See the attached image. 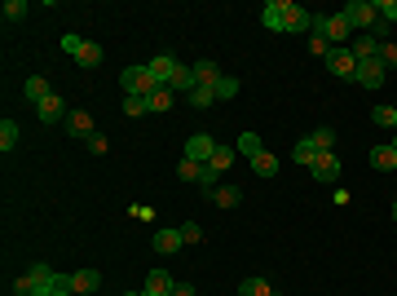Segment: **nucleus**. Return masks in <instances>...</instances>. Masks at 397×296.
<instances>
[{
  "mask_svg": "<svg viewBox=\"0 0 397 296\" xmlns=\"http://www.w3.org/2000/svg\"><path fill=\"white\" fill-rule=\"evenodd\" d=\"M371 120H375V124H384V128H397V106H375V111H371Z\"/></svg>",
  "mask_w": 397,
  "mask_h": 296,
  "instance_id": "7c9ffc66",
  "label": "nucleus"
},
{
  "mask_svg": "<svg viewBox=\"0 0 397 296\" xmlns=\"http://www.w3.org/2000/svg\"><path fill=\"white\" fill-rule=\"evenodd\" d=\"M252 173H256V177H278V155L256 151V155H252Z\"/></svg>",
  "mask_w": 397,
  "mask_h": 296,
  "instance_id": "393cba45",
  "label": "nucleus"
},
{
  "mask_svg": "<svg viewBox=\"0 0 397 296\" xmlns=\"http://www.w3.org/2000/svg\"><path fill=\"white\" fill-rule=\"evenodd\" d=\"M375 13L384 23H397V0H375Z\"/></svg>",
  "mask_w": 397,
  "mask_h": 296,
  "instance_id": "e433bc0d",
  "label": "nucleus"
},
{
  "mask_svg": "<svg viewBox=\"0 0 397 296\" xmlns=\"http://www.w3.org/2000/svg\"><path fill=\"white\" fill-rule=\"evenodd\" d=\"M89 151H93V155H106V137L93 133V137H89Z\"/></svg>",
  "mask_w": 397,
  "mask_h": 296,
  "instance_id": "79ce46f5",
  "label": "nucleus"
},
{
  "mask_svg": "<svg viewBox=\"0 0 397 296\" xmlns=\"http://www.w3.org/2000/svg\"><path fill=\"white\" fill-rule=\"evenodd\" d=\"M124 115H151V97H124Z\"/></svg>",
  "mask_w": 397,
  "mask_h": 296,
  "instance_id": "72a5a7b5",
  "label": "nucleus"
},
{
  "mask_svg": "<svg viewBox=\"0 0 397 296\" xmlns=\"http://www.w3.org/2000/svg\"><path fill=\"white\" fill-rule=\"evenodd\" d=\"M172 106H177V93H172L168 85H163V89H155V93H151V115H168Z\"/></svg>",
  "mask_w": 397,
  "mask_h": 296,
  "instance_id": "b1692460",
  "label": "nucleus"
},
{
  "mask_svg": "<svg viewBox=\"0 0 397 296\" xmlns=\"http://www.w3.org/2000/svg\"><path fill=\"white\" fill-rule=\"evenodd\" d=\"M309 177H313V182H327V186H331V182L340 177V159L331 155V151L318 155V159H313V168H309Z\"/></svg>",
  "mask_w": 397,
  "mask_h": 296,
  "instance_id": "1a4fd4ad",
  "label": "nucleus"
},
{
  "mask_svg": "<svg viewBox=\"0 0 397 296\" xmlns=\"http://www.w3.org/2000/svg\"><path fill=\"white\" fill-rule=\"evenodd\" d=\"M229 164H234V151H229V146H217V155H212V159H208V168H212V173H217V177H221V173L229 168Z\"/></svg>",
  "mask_w": 397,
  "mask_h": 296,
  "instance_id": "c85d7f7f",
  "label": "nucleus"
},
{
  "mask_svg": "<svg viewBox=\"0 0 397 296\" xmlns=\"http://www.w3.org/2000/svg\"><path fill=\"white\" fill-rule=\"evenodd\" d=\"M371 168H375V173H393V168H397V151H393L389 142L371 151Z\"/></svg>",
  "mask_w": 397,
  "mask_h": 296,
  "instance_id": "a211bd4d",
  "label": "nucleus"
},
{
  "mask_svg": "<svg viewBox=\"0 0 397 296\" xmlns=\"http://www.w3.org/2000/svg\"><path fill=\"white\" fill-rule=\"evenodd\" d=\"M309 54H313V58H331V44H327L322 36H313V40H309Z\"/></svg>",
  "mask_w": 397,
  "mask_h": 296,
  "instance_id": "ea45409f",
  "label": "nucleus"
},
{
  "mask_svg": "<svg viewBox=\"0 0 397 296\" xmlns=\"http://www.w3.org/2000/svg\"><path fill=\"white\" fill-rule=\"evenodd\" d=\"M283 18H287V0H270V5L260 9V23L270 31H283Z\"/></svg>",
  "mask_w": 397,
  "mask_h": 296,
  "instance_id": "dca6fc26",
  "label": "nucleus"
},
{
  "mask_svg": "<svg viewBox=\"0 0 397 296\" xmlns=\"http://www.w3.org/2000/svg\"><path fill=\"white\" fill-rule=\"evenodd\" d=\"M309 31H313V36H322L331 49H349V40H353V27L344 23V13H313Z\"/></svg>",
  "mask_w": 397,
  "mask_h": 296,
  "instance_id": "f257e3e1",
  "label": "nucleus"
},
{
  "mask_svg": "<svg viewBox=\"0 0 397 296\" xmlns=\"http://www.w3.org/2000/svg\"><path fill=\"white\" fill-rule=\"evenodd\" d=\"M120 85H124V97H151L155 89H163L159 80H155V71H151V67H124Z\"/></svg>",
  "mask_w": 397,
  "mask_h": 296,
  "instance_id": "f03ea898",
  "label": "nucleus"
},
{
  "mask_svg": "<svg viewBox=\"0 0 397 296\" xmlns=\"http://www.w3.org/2000/svg\"><path fill=\"white\" fill-rule=\"evenodd\" d=\"M379 62H384V71H393V67H397V44L379 40Z\"/></svg>",
  "mask_w": 397,
  "mask_h": 296,
  "instance_id": "c9c22d12",
  "label": "nucleus"
},
{
  "mask_svg": "<svg viewBox=\"0 0 397 296\" xmlns=\"http://www.w3.org/2000/svg\"><path fill=\"white\" fill-rule=\"evenodd\" d=\"M327 71H331V75H340V80H353V75H358V62H353V54H349V49H331Z\"/></svg>",
  "mask_w": 397,
  "mask_h": 296,
  "instance_id": "0eeeda50",
  "label": "nucleus"
},
{
  "mask_svg": "<svg viewBox=\"0 0 397 296\" xmlns=\"http://www.w3.org/2000/svg\"><path fill=\"white\" fill-rule=\"evenodd\" d=\"M66 128H71V137H93L97 133V128H93V115L89 111H71V115H66Z\"/></svg>",
  "mask_w": 397,
  "mask_h": 296,
  "instance_id": "4468645a",
  "label": "nucleus"
},
{
  "mask_svg": "<svg viewBox=\"0 0 397 296\" xmlns=\"http://www.w3.org/2000/svg\"><path fill=\"white\" fill-rule=\"evenodd\" d=\"M36 115H40V124H58V120H66V115H71V111H66V102H62L58 93H49L44 102L36 106Z\"/></svg>",
  "mask_w": 397,
  "mask_h": 296,
  "instance_id": "9d476101",
  "label": "nucleus"
},
{
  "mask_svg": "<svg viewBox=\"0 0 397 296\" xmlns=\"http://www.w3.org/2000/svg\"><path fill=\"white\" fill-rule=\"evenodd\" d=\"M186 102H190V106H212V102H217V89H203V85H198Z\"/></svg>",
  "mask_w": 397,
  "mask_h": 296,
  "instance_id": "473e14b6",
  "label": "nucleus"
},
{
  "mask_svg": "<svg viewBox=\"0 0 397 296\" xmlns=\"http://www.w3.org/2000/svg\"><path fill=\"white\" fill-rule=\"evenodd\" d=\"M168 89H172V93H186V97H190V93H194V67H186V62H181V67L172 71V80H168Z\"/></svg>",
  "mask_w": 397,
  "mask_h": 296,
  "instance_id": "6ab92c4d",
  "label": "nucleus"
},
{
  "mask_svg": "<svg viewBox=\"0 0 397 296\" xmlns=\"http://www.w3.org/2000/svg\"><path fill=\"white\" fill-rule=\"evenodd\" d=\"M124 296H146V292H124Z\"/></svg>",
  "mask_w": 397,
  "mask_h": 296,
  "instance_id": "c03bdc74",
  "label": "nucleus"
},
{
  "mask_svg": "<svg viewBox=\"0 0 397 296\" xmlns=\"http://www.w3.org/2000/svg\"><path fill=\"white\" fill-rule=\"evenodd\" d=\"M208 199L217 204V208H239L243 190H239V186H217V190H208Z\"/></svg>",
  "mask_w": 397,
  "mask_h": 296,
  "instance_id": "412c9836",
  "label": "nucleus"
},
{
  "mask_svg": "<svg viewBox=\"0 0 397 296\" xmlns=\"http://www.w3.org/2000/svg\"><path fill=\"white\" fill-rule=\"evenodd\" d=\"M62 49L71 54L80 67H97L102 62V44H93V40H80V36H62Z\"/></svg>",
  "mask_w": 397,
  "mask_h": 296,
  "instance_id": "20e7f679",
  "label": "nucleus"
},
{
  "mask_svg": "<svg viewBox=\"0 0 397 296\" xmlns=\"http://www.w3.org/2000/svg\"><path fill=\"white\" fill-rule=\"evenodd\" d=\"M344 13V23H349L358 36H367V27H375L379 23V13H375V0H349V5L340 9Z\"/></svg>",
  "mask_w": 397,
  "mask_h": 296,
  "instance_id": "7ed1b4c3",
  "label": "nucleus"
},
{
  "mask_svg": "<svg viewBox=\"0 0 397 296\" xmlns=\"http://www.w3.org/2000/svg\"><path fill=\"white\" fill-rule=\"evenodd\" d=\"M212 155H217V142H212L208 133H194V137L186 142V159H194V164H208Z\"/></svg>",
  "mask_w": 397,
  "mask_h": 296,
  "instance_id": "6e6552de",
  "label": "nucleus"
},
{
  "mask_svg": "<svg viewBox=\"0 0 397 296\" xmlns=\"http://www.w3.org/2000/svg\"><path fill=\"white\" fill-rule=\"evenodd\" d=\"M309 23H313V13H309V9H301V5H291V0H287V18H283V31H291V36H296V31H309Z\"/></svg>",
  "mask_w": 397,
  "mask_h": 296,
  "instance_id": "2eb2a0df",
  "label": "nucleus"
},
{
  "mask_svg": "<svg viewBox=\"0 0 397 296\" xmlns=\"http://www.w3.org/2000/svg\"><path fill=\"white\" fill-rule=\"evenodd\" d=\"M155 252L159 257H172V252H181V243H186V239H181V226H163V230H155Z\"/></svg>",
  "mask_w": 397,
  "mask_h": 296,
  "instance_id": "423d86ee",
  "label": "nucleus"
},
{
  "mask_svg": "<svg viewBox=\"0 0 397 296\" xmlns=\"http://www.w3.org/2000/svg\"><path fill=\"white\" fill-rule=\"evenodd\" d=\"M384 75H389V71H384V62L371 58V62H358V75H353V80H358L362 89H384Z\"/></svg>",
  "mask_w": 397,
  "mask_h": 296,
  "instance_id": "39448f33",
  "label": "nucleus"
},
{
  "mask_svg": "<svg viewBox=\"0 0 397 296\" xmlns=\"http://www.w3.org/2000/svg\"><path fill=\"white\" fill-rule=\"evenodd\" d=\"M221 67H217V62H212V58H203V62H194V89L198 85H203V89H217L221 85Z\"/></svg>",
  "mask_w": 397,
  "mask_h": 296,
  "instance_id": "f8f14e48",
  "label": "nucleus"
},
{
  "mask_svg": "<svg viewBox=\"0 0 397 296\" xmlns=\"http://www.w3.org/2000/svg\"><path fill=\"white\" fill-rule=\"evenodd\" d=\"M389 146H393V151H397V137H393V142H389Z\"/></svg>",
  "mask_w": 397,
  "mask_h": 296,
  "instance_id": "49530a36",
  "label": "nucleus"
},
{
  "mask_svg": "<svg viewBox=\"0 0 397 296\" xmlns=\"http://www.w3.org/2000/svg\"><path fill=\"white\" fill-rule=\"evenodd\" d=\"M49 93H53V89H49V80H44V75H31L27 85H23V97H27V102H36V106L44 102Z\"/></svg>",
  "mask_w": 397,
  "mask_h": 296,
  "instance_id": "aec40b11",
  "label": "nucleus"
},
{
  "mask_svg": "<svg viewBox=\"0 0 397 296\" xmlns=\"http://www.w3.org/2000/svg\"><path fill=\"white\" fill-rule=\"evenodd\" d=\"M146 67L155 71V80H159V85H168V80H172V71L181 67V62H177L172 54H159V58H151V62H146Z\"/></svg>",
  "mask_w": 397,
  "mask_h": 296,
  "instance_id": "f3484780",
  "label": "nucleus"
},
{
  "mask_svg": "<svg viewBox=\"0 0 397 296\" xmlns=\"http://www.w3.org/2000/svg\"><path fill=\"white\" fill-rule=\"evenodd\" d=\"M13 146H18V124H13V120H0V151H13Z\"/></svg>",
  "mask_w": 397,
  "mask_h": 296,
  "instance_id": "bb28decb",
  "label": "nucleus"
},
{
  "mask_svg": "<svg viewBox=\"0 0 397 296\" xmlns=\"http://www.w3.org/2000/svg\"><path fill=\"white\" fill-rule=\"evenodd\" d=\"M239 151H243L247 159H252L256 151H265V146H260V137H256V133H243V137H239Z\"/></svg>",
  "mask_w": 397,
  "mask_h": 296,
  "instance_id": "f704fd0d",
  "label": "nucleus"
},
{
  "mask_svg": "<svg viewBox=\"0 0 397 296\" xmlns=\"http://www.w3.org/2000/svg\"><path fill=\"white\" fill-rule=\"evenodd\" d=\"M31 296H58V274L53 278H49V283H40L36 292H31Z\"/></svg>",
  "mask_w": 397,
  "mask_h": 296,
  "instance_id": "a19ab883",
  "label": "nucleus"
},
{
  "mask_svg": "<svg viewBox=\"0 0 397 296\" xmlns=\"http://www.w3.org/2000/svg\"><path fill=\"white\" fill-rule=\"evenodd\" d=\"M181 239H186V243H203V226L186 221V226H181Z\"/></svg>",
  "mask_w": 397,
  "mask_h": 296,
  "instance_id": "58836bf2",
  "label": "nucleus"
},
{
  "mask_svg": "<svg viewBox=\"0 0 397 296\" xmlns=\"http://www.w3.org/2000/svg\"><path fill=\"white\" fill-rule=\"evenodd\" d=\"M102 288V274L97 270H75L71 274V292H97Z\"/></svg>",
  "mask_w": 397,
  "mask_h": 296,
  "instance_id": "4be33fe9",
  "label": "nucleus"
},
{
  "mask_svg": "<svg viewBox=\"0 0 397 296\" xmlns=\"http://www.w3.org/2000/svg\"><path fill=\"white\" fill-rule=\"evenodd\" d=\"M309 142H313V146H318V151L327 155L331 146H336V128H313V133H309Z\"/></svg>",
  "mask_w": 397,
  "mask_h": 296,
  "instance_id": "c756f323",
  "label": "nucleus"
},
{
  "mask_svg": "<svg viewBox=\"0 0 397 296\" xmlns=\"http://www.w3.org/2000/svg\"><path fill=\"white\" fill-rule=\"evenodd\" d=\"M172 296H194V288H190V283H177V288H172Z\"/></svg>",
  "mask_w": 397,
  "mask_h": 296,
  "instance_id": "37998d69",
  "label": "nucleus"
},
{
  "mask_svg": "<svg viewBox=\"0 0 397 296\" xmlns=\"http://www.w3.org/2000/svg\"><path fill=\"white\" fill-rule=\"evenodd\" d=\"M349 54H353V62H371V58H379V40L375 36H353Z\"/></svg>",
  "mask_w": 397,
  "mask_h": 296,
  "instance_id": "ddd939ff",
  "label": "nucleus"
},
{
  "mask_svg": "<svg viewBox=\"0 0 397 296\" xmlns=\"http://www.w3.org/2000/svg\"><path fill=\"white\" fill-rule=\"evenodd\" d=\"M203 168H208V164H194V159H181V164H177V177H181V182H194V186H198V177H203Z\"/></svg>",
  "mask_w": 397,
  "mask_h": 296,
  "instance_id": "cd10ccee",
  "label": "nucleus"
},
{
  "mask_svg": "<svg viewBox=\"0 0 397 296\" xmlns=\"http://www.w3.org/2000/svg\"><path fill=\"white\" fill-rule=\"evenodd\" d=\"M318 155H322V151H318V146H313L309 137H301V142L291 146V159H296V164H305V168H313V159H318Z\"/></svg>",
  "mask_w": 397,
  "mask_h": 296,
  "instance_id": "a878e982",
  "label": "nucleus"
},
{
  "mask_svg": "<svg viewBox=\"0 0 397 296\" xmlns=\"http://www.w3.org/2000/svg\"><path fill=\"white\" fill-rule=\"evenodd\" d=\"M393 217H397V199H393Z\"/></svg>",
  "mask_w": 397,
  "mask_h": 296,
  "instance_id": "a18cd8bd",
  "label": "nucleus"
},
{
  "mask_svg": "<svg viewBox=\"0 0 397 296\" xmlns=\"http://www.w3.org/2000/svg\"><path fill=\"white\" fill-rule=\"evenodd\" d=\"M27 9H31L27 0H5V18H9V23H23V18H27Z\"/></svg>",
  "mask_w": 397,
  "mask_h": 296,
  "instance_id": "2f4dec72",
  "label": "nucleus"
},
{
  "mask_svg": "<svg viewBox=\"0 0 397 296\" xmlns=\"http://www.w3.org/2000/svg\"><path fill=\"white\" fill-rule=\"evenodd\" d=\"M239 296H278V292L270 288V278L252 274V278H243V283H239Z\"/></svg>",
  "mask_w": 397,
  "mask_h": 296,
  "instance_id": "5701e85b",
  "label": "nucleus"
},
{
  "mask_svg": "<svg viewBox=\"0 0 397 296\" xmlns=\"http://www.w3.org/2000/svg\"><path fill=\"white\" fill-rule=\"evenodd\" d=\"M172 288H177V278L168 274V270H151V274H146V296H172Z\"/></svg>",
  "mask_w": 397,
  "mask_h": 296,
  "instance_id": "9b49d317",
  "label": "nucleus"
},
{
  "mask_svg": "<svg viewBox=\"0 0 397 296\" xmlns=\"http://www.w3.org/2000/svg\"><path fill=\"white\" fill-rule=\"evenodd\" d=\"M234 93H239V80H234V75H225L221 85H217V97H221V102H229Z\"/></svg>",
  "mask_w": 397,
  "mask_h": 296,
  "instance_id": "4c0bfd02",
  "label": "nucleus"
}]
</instances>
